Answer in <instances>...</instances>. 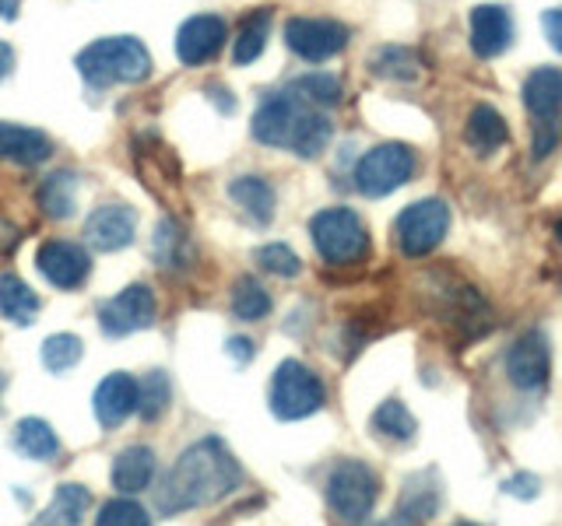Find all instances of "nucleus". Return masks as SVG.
<instances>
[{
	"mask_svg": "<svg viewBox=\"0 0 562 526\" xmlns=\"http://www.w3.org/2000/svg\"><path fill=\"white\" fill-rule=\"evenodd\" d=\"M95 526H151V516L134 499H113L99 508Z\"/></svg>",
	"mask_w": 562,
	"mask_h": 526,
	"instance_id": "35",
	"label": "nucleus"
},
{
	"mask_svg": "<svg viewBox=\"0 0 562 526\" xmlns=\"http://www.w3.org/2000/svg\"><path fill=\"white\" fill-rule=\"evenodd\" d=\"M14 67V49L8 43H0V78H8Z\"/></svg>",
	"mask_w": 562,
	"mask_h": 526,
	"instance_id": "41",
	"label": "nucleus"
},
{
	"mask_svg": "<svg viewBox=\"0 0 562 526\" xmlns=\"http://www.w3.org/2000/svg\"><path fill=\"white\" fill-rule=\"evenodd\" d=\"M541 25H544V35H549V43L562 53V8H552V11H544L541 18Z\"/></svg>",
	"mask_w": 562,
	"mask_h": 526,
	"instance_id": "39",
	"label": "nucleus"
},
{
	"mask_svg": "<svg viewBox=\"0 0 562 526\" xmlns=\"http://www.w3.org/2000/svg\"><path fill=\"white\" fill-rule=\"evenodd\" d=\"M243 484V467L222 438H201L180 453L158 488V508L169 516L215 505Z\"/></svg>",
	"mask_w": 562,
	"mask_h": 526,
	"instance_id": "1",
	"label": "nucleus"
},
{
	"mask_svg": "<svg viewBox=\"0 0 562 526\" xmlns=\"http://www.w3.org/2000/svg\"><path fill=\"white\" fill-rule=\"evenodd\" d=\"M415 175V151L397 140L376 145L373 151L362 155V162L356 169V186L366 197H386V193L401 190Z\"/></svg>",
	"mask_w": 562,
	"mask_h": 526,
	"instance_id": "7",
	"label": "nucleus"
},
{
	"mask_svg": "<svg viewBox=\"0 0 562 526\" xmlns=\"http://www.w3.org/2000/svg\"><path fill=\"white\" fill-rule=\"evenodd\" d=\"M53 155V145L43 130L22 127V123H4L0 119V158L18 165H43Z\"/></svg>",
	"mask_w": 562,
	"mask_h": 526,
	"instance_id": "17",
	"label": "nucleus"
},
{
	"mask_svg": "<svg viewBox=\"0 0 562 526\" xmlns=\"http://www.w3.org/2000/svg\"><path fill=\"white\" fill-rule=\"evenodd\" d=\"M268 35H271V8L250 11L239 22V32H236V39H233V60L239 67L254 64L263 53V46H268Z\"/></svg>",
	"mask_w": 562,
	"mask_h": 526,
	"instance_id": "26",
	"label": "nucleus"
},
{
	"mask_svg": "<svg viewBox=\"0 0 562 526\" xmlns=\"http://www.w3.org/2000/svg\"><path fill=\"white\" fill-rule=\"evenodd\" d=\"M394 232H397V245L404 256H412V260L429 256L450 232V207L436 197L418 201L401 210Z\"/></svg>",
	"mask_w": 562,
	"mask_h": 526,
	"instance_id": "8",
	"label": "nucleus"
},
{
	"mask_svg": "<svg viewBox=\"0 0 562 526\" xmlns=\"http://www.w3.org/2000/svg\"><path fill=\"white\" fill-rule=\"evenodd\" d=\"M327 403V390L321 376L303 362H281L278 373L271 376V411L281 421H303L316 414Z\"/></svg>",
	"mask_w": 562,
	"mask_h": 526,
	"instance_id": "5",
	"label": "nucleus"
},
{
	"mask_svg": "<svg viewBox=\"0 0 562 526\" xmlns=\"http://www.w3.org/2000/svg\"><path fill=\"white\" fill-rule=\"evenodd\" d=\"M92 408H95V418H99L102 428H120L123 421L137 411V379L127 373L105 376L95 390Z\"/></svg>",
	"mask_w": 562,
	"mask_h": 526,
	"instance_id": "16",
	"label": "nucleus"
},
{
	"mask_svg": "<svg viewBox=\"0 0 562 526\" xmlns=\"http://www.w3.org/2000/svg\"><path fill=\"white\" fill-rule=\"evenodd\" d=\"M555 236H559V242H562V221L555 225Z\"/></svg>",
	"mask_w": 562,
	"mask_h": 526,
	"instance_id": "43",
	"label": "nucleus"
},
{
	"mask_svg": "<svg viewBox=\"0 0 562 526\" xmlns=\"http://www.w3.org/2000/svg\"><path fill=\"white\" fill-rule=\"evenodd\" d=\"M172 403V386L166 373H148L145 379L137 382V414L145 421H158Z\"/></svg>",
	"mask_w": 562,
	"mask_h": 526,
	"instance_id": "33",
	"label": "nucleus"
},
{
	"mask_svg": "<svg viewBox=\"0 0 562 526\" xmlns=\"http://www.w3.org/2000/svg\"><path fill=\"white\" fill-rule=\"evenodd\" d=\"M254 137L268 148H289L299 158H316L330 145V119L292 92H281L260 102L254 113Z\"/></svg>",
	"mask_w": 562,
	"mask_h": 526,
	"instance_id": "2",
	"label": "nucleus"
},
{
	"mask_svg": "<svg viewBox=\"0 0 562 526\" xmlns=\"http://www.w3.org/2000/svg\"><path fill=\"white\" fill-rule=\"evenodd\" d=\"M310 236L316 253L330 267H351L369 256V232L362 218L348 207H327L321 215H313Z\"/></svg>",
	"mask_w": 562,
	"mask_h": 526,
	"instance_id": "4",
	"label": "nucleus"
},
{
	"mask_svg": "<svg viewBox=\"0 0 562 526\" xmlns=\"http://www.w3.org/2000/svg\"><path fill=\"white\" fill-rule=\"evenodd\" d=\"M92 508V491L81 484H60L53 502L32 519V526H81Z\"/></svg>",
	"mask_w": 562,
	"mask_h": 526,
	"instance_id": "21",
	"label": "nucleus"
},
{
	"mask_svg": "<svg viewBox=\"0 0 562 526\" xmlns=\"http://www.w3.org/2000/svg\"><path fill=\"white\" fill-rule=\"evenodd\" d=\"M464 140H468V148L474 155L488 158L509 140V127H506V119L492 110V105H474L471 116H468V127H464Z\"/></svg>",
	"mask_w": 562,
	"mask_h": 526,
	"instance_id": "22",
	"label": "nucleus"
},
{
	"mask_svg": "<svg viewBox=\"0 0 562 526\" xmlns=\"http://www.w3.org/2000/svg\"><path fill=\"white\" fill-rule=\"evenodd\" d=\"M439 508V484L432 481V473H418V478H408L401 495V519L422 526L436 516Z\"/></svg>",
	"mask_w": 562,
	"mask_h": 526,
	"instance_id": "25",
	"label": "nucleus"
},
{
	"mask_svg": "<svg viewBox=\"0 0 562 526\" xmlns=\"http://www.w3.org/2000/svg\"><path fill=\"white\" fill-rule=\"evenodd\" d=\"M271 312V295L257 277H239L233 285V316L243 323H257Z\"/></svg>",
	"mask_w": 562,
	"mask_h": 526,
	"instance_id": "31",
	"label": "nucleus"
},
{
	"mask_svg": "<svg viewBox=\"0 0 562 526\" xmlns=\"http://www.w3.org/2000/svg\"><path fill=\"white\" fill-rule=\"evenodd\" d=\"M81 362V338L75 333H53L43 341V365L49 373H67Z\"/></svg>",
	"mask_w": 562,
	"mask_h": 526,
	"instance_id": "34",
	"label": "nucleus"
},
{
	"mask_svg": "<svg viewBox=\"0 0 562 526\" xmlns=\"http://www.w3.org/2000/svg\"><path fill=\"white\" fill-rule=\"evenodd\" d=\"M369 70L383 81H415L418 78V53L408 46H380L369 57Z\"/></svg>",
	"mask_w": 562,
	"mask_h": 526,
	"instance_id": "28",
	"label": "nucleus"
},
{
	"mask_svg": "<svg viewBox=\"0 0 562 526\" xmlns=\"http://www.w3.org/2000/svg\"><path fill=\"white\" fill-rule=\"evenodd\" d=\"M257 263L268 274L274 277H295L299 271H303V263H299V256L289 250V245H281V242H271V245H260L257 250Z\"/></svg>",
	"mask_w": 562,
	"mask_h": 526,
	"instance_id": "36",
	"label": "nucleus"
},
{
	"mask_svg": "<svg viewBox=\"0 0 562 526\" xmlns=\"http://www.w3.org/2000/svg\"><path fill=\"white\" fill-rule=\"evenodd\" d=\"M524 105L535 119H555L562 113V70L538 67L524 81Z\"/></svg>",
	"mask_w": 562,
	"mask_h": 526,
	"instance_id": "19",
	"label": "nucleus"
},
{
	"mask_svg": "<svg viewBox=\"0 0 562 526\" xmlns=\"http://www.w3.org/2000/svg\"><path fill=\"white\" fill-rule=\"evenodd\" d=\"M453 526H479V523H453Z\"/></svg>",
	"mask_w": 562,
	"mask_h": 526,
	"instance_id": "44",
	"label": "nucleus"
},
{
	"mask_svg": "<svg viewBox=\"0 0 562 526\" xmlns=\"http://www.w3.org/2000/svg\"><path fill=\"white\" fill-rule=\"evenodd\" d=\"M228 355H233L236 362H250L254 358V344L246 338H233V341H228Z\"/></svg>",
	"mask_w": 562,
	"mask_h": 526,
	"instance_id": "40",
	"label": "nucleus"
},
{
	"mask_svg": "<svg viewBox=\"0 0 562 526\" xmlns=\"http://www.w3.org/2000/svg\"><path fill=\"white\" fill-rule=\"evenodd\" d=\"M78 70L92 88L137 84L151 75V53L134 35H105L78 53Z\"/></svg>",
	"mask_w": 562,
	"mask_h": 526,
	"instance_id": "3",
	"label": "nucleus"
},
{
	"mask_svg": "<svg viewBox=\"0 0 562 526\" xmlns=\"http://www.w3.org/2000/svg\"><path fill=\"white\" fill-rule=\"evenodd\" d=\"M35 267L40 274L49 281L53 288L60 291H75L81 288L88 274H92V260L81 250L78 242H67V239H49L40 245V253H35Z\"/></svg>",
	"mask_w": 562,
	"mask_h": 526,
	"instance_id": "12",
	"label": "nucleus"
},
{
	"mask_svg": "<svg viewBox=\"0 0 562 526\" xmlns=\"http://www.w3.org/2000/svg\"><path fill=\"white\" fill-rule=\"evenodd\" d=\"M155 312H158L155 291L148 285H131L99 306V327L110 338H127V333L148 330L155 323Z\"/></svg>",
	"mask_w": 562,
	"mask_h": 526,
	"instance_id": "10",
	"label": "nucleus"
},
{
	"mask_svg": "<svg viewBox=\"0 0 562 526\" xmlns=\"http://www.w3.org/2000/svg\"><path fill=\"white\" fill-rule=\"evenodd\" d=\"M514 43V22L503 4H479L471 11V49L482 60L499 57Z\"/></svg>",
	"mask_w": 562,
	"mask_h": 526,
	"instance_id": "15",
	"label": "nucleus"
},
{
	"mask_svg": "<svg viewBox=\"0 0 562 526\" xmlns=\"http://www.w3.org/2000/svg\"><path fill=\"white\" fill-rule=\"evenodd\" d=\"M137 236V215L127 204H102L85 221V239L95 253H116L127 250Z\"/></svg>",
	"mask_w": 562,
	"mask_h": 526,
	"instance_id": "14",
	"label": "nucleus"
},
{
	"mask_svg": "<svg viewBox=\"0 0 562 526\" xmlns=\"http://www.w3.org/2000/svg\"><path fill=\"white\" fill-rule=\"evenodd\" d=\"M562 137V119H538L535 123V158H544Z\"/></svg>",
	"mask_w": 562,
	"mask_h": 526,
	"instance_id": "37",
	"label": "nucleus"
},
{
	"mask_svg": "<svg viewBox=\"0 0 562 526\" xmlns=\"http://www.w3.org/2000/svg\"><path fill=\"white\" fill-rule=\"evenodd\" d=\"M503 491H506V495H517V499H535L538 495V478H531V473H520V478L506 481Z\"/></svg>",
	"mask_w": 562,
	"mask_h": 526,
	"instance_id": "38",
	"label": "nucleus"
},
{
	"mask_svg": "<svg viewBox=\"0 0 562 526\" xmlns=\"http://www.w3.org/2000/svg\"><path fill=\"white\" fill-rule=\"evenodd\" d=\"M40 207L43 215L53 218V221H64L75 215L78 207V180L75 172H53L43 180L40 186Z\"/></svg>",
	"mask_w": 562,
	"mask_h": 526,
	"instance_id": "27",
	"label": "nucleus"
},
{
	"mask_svg": "<svg viewBox=\"0 0 562 526\" xmlns=\"http://www.w3.org/2000/svg\"><path fill=\"white\" fill-rule=\"evenodd\" d=\"M289 92L295 99H303L306 105H321V110H330V105L341 102V81L334 78V75H324V70H316V75L295 78Z\"/></svg>",
	"mask_w": 562,
	"mask_h": 526,
	"instance_id": "32",
	"label": "nucleus"
},
{
	"mask_svg": "<svg viewBox=\"0 0 562 526\" xmlns=\"http://www.w3.org/2000/svg\"><path fill=\"white\" fill-rule=\"evenodd\" d=\"M380 499V481L362 460H341L327 478V505L345 523H362Z\"/></svg>",
	"mask_w": 562,
	"mask_h": 526,
	"instance_id": "6",
	"label": "nucleus"
},
{
	"mask_svg": "<svg viewBox=\"0 0 562 526\" xmlns=\"http://www.w3.org/2000/svg\"><path fill=\"white\" fill-rule=\"evenodd\" d=\"M225 39H228V25L218 14L187 18L180 32H176V57H180L183 67H201L218 57Z\"/></svg>",
	"mask_w": 562,
	"mask_h": 526,
	"instance_id": "13",
	"label": "nucleus"
},
{
	"mask_svg": "<svg viewBox=\"0 0 562 526\" xmlns=\"http://www.w3.org/2000/svg\"><path fill=\"white\" fill-rule=\"evenodd\" d=\"M4 382H8V379H4V376H0V390H4Z\"/></svg>",
	"mask_w": 562,
	"mask_h": 526,
	"instance_id": "45",
	"label": "nucleus"
},
{
	"mask_svg": "<svg viewBox=\"0 0 562 526\" xmlns=\"http://www.w3.org/2000/svg\"><path fill=\"white\" fill-rule=\"evenodd\" d=\"M18 4H22V0H0V18H18Z\"/></svg>",
	"mask_w": 562,
	"mask_h": 526,
	"instance_id": "42",
	"label": "nucleus"
},
{
	"mask_svg": "<svg viewBox=\"0 0 562 526\" xmlns=\"http://www.w3.org/2000/svg\"><path fill=\"white\" fill-rule=\"evenodd\" d=\"M373 432L391 438V443H412L418 432V421L412 418V411L404 408L401 400H383L380 408L373 411Z\"/></svg>",
	"mask_w": 562,
	"mask_h": 526,
	"instance_id": "30",
	"label": "nucleus"
},
{
	"mask_svg": "<svg viewBox=\"0 0 562 526\" xmlns=\"http://www.w3.org/2000/svg\"><path fill=\"white\" fill-rule=\"evenodd\" d=\"M351 32L334 18H289L285 46L306 64H324L348 46Z\"/></svg>",
	"mask_w": 562,
	"mask_h": 526,
	"instance_id": "9",
	"label": "nucleus"
},
{
	"mask_svg": "<svg viewBox=\"0 0 562 526\" xmlns=\"http://www.w3.org/2000/svg\"><path fill=\"white\" fill-rule=\"evenodd\" d=\"M14 449L25 456V460H35V464H49L53 456L60 453V438L57 432L49 428V421L43 418H22L14 425V435H11Z\"/></svg>",
	"mask_w": 562,
	"mask_h": 526,
	"instance_id": "23",
	"label": "nucleus"
},
{
	"mask_svg": "<svg viewBox=\"0 0 562 526\" xmlns=\"http://www.w3.org/2000/svg\"><path fill=\"white\" fill-rule=\"evenodd\" d=\"M0 316L18 327H29L40 316V295L11 271H0Z\"/></svg>",
	"mask_w": 562,
	"mask_h": 526,
	"instance_id": "24",
	"label": "nucleus"
},
{
	"mask_svg": "<svg viewBox=\"0 0 562 526\" xmlns=\"http://www.w3.org/2000/svg\"><path fill=\"white\" fill-rule=\"evenodd\" d=\"M151 253L158 260V267H166V271H180L190 263V239L180 225H176L172 218L166 221H158L155 228V242H151Z\"/></svg>",
	"mask_w": 562,
	"mask_h": 526,
	"instance_id": "29",
	"label": "nucleus"
},
{
	"mask_svg": "<svg viewBox=\"0 0 562 526\" xmlns=\"http://www.w3.org/2000/svg\"><path fill=\"white\" fill-rule=\"evenodd\" d=\"M113 488L120 495H140V491H148L151 478H155V449L148 446H127L113 456Z\"/></svg>",
	"mask_w": 562,
	"mask_h": 526,
	"instance_id": "18",
	"label": "nucleus"
},
{
	"mask_svg": "<svg viewBox=\"0 0 562 526\" xmlns=\"http://www.w3.org/2000/svg\"><path fill=\"white\" fill-rule=\"evenodd\" d=\"M228 197H233V204L254 225H268L274 218L278 197H274V186L263 180V175H239V180L228 183Z\"/></svg>",
	"mask_w": 562,
	"mask_h": 526,
	"instance_id": "20",
	"label": "nucleus"
},
{
	"mask_svg": "<svg viewBox=\"0 0 562 526\" xmlns=\"http://www.w3.org/2000/svg\"><path fill=\"white\" fill-rule=\"evenodd\" d=\"M506 376L524 393L544 390V382L552 376V347L541 330H527L524 338L514 341L506 355Z\"/></svg>",
	"mask_w": 562,
	"mask_h": 526,
	"instance_id": "11",
	"label": "nucleus"
}]
</instances>
